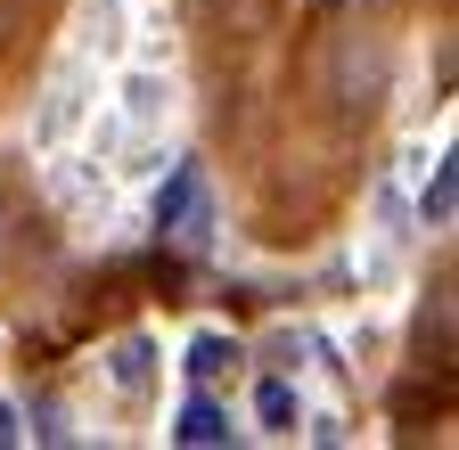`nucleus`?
Listing matches in <instances>:
<instances>
[{
	"mask_svg": "<svg viewBox=\"0 0 459 450\" xmlns=\"http://www.w3.org/2000/svg\"><path fill=\"white\" fill-rule=\"evenodd\" d=\"M247 410H255V434H279V442H287V434L304 426V393H296V377L271 369V377H255V402H247Z\"/></svg>",
	"mask_w": 459,
	"mask_h": 450,
	"instance_id": "obj_5",
	"label": "nucleus"
},
{
	"mask_svg": "<svg viewBox=\"0 0 459 450\" xmlns=\"http://www.w3.org/2000/svg\"><path fill=\"white\" fill-rule=\"evenodd\" d=\"M17 442H25V410H17V402H0V450H17Z\"/></svg>",
	"mask_w": 459,
	"mask_h": 450,
	"instance_id": "obj_10",
	"label": "nucleus"
},
{
	"mask_svg": "<svg viewBox=\"0 0 459 450\" xmlns=\"http://www.w3.org/2000/svg\"><path fill=\"white\" fill-rule=\"evenodd\" d=\"M172 115V74H124V90H115V123L124 132H156Z\"/></svg>",
	"mask_w": 459,
	"mask_h": 450,
	"instance_id": "obj_4",
	"label": "nucleus"
},
{
	"mask_svg": "<svg viewBox=\"0 0 459 450\" xmlns=\"http://www.w3.org/2000/svg\"><path fill=\"white\" fill-rule=\"evenodd\" d=\"M148 377H156L148 335H115V344H107V385L124 393V402H140V393H148Z\"/></svg>",
	"mask_w": 459,
	"mask_h": 450,
	"instance_id": "obj_6",
	"label": "nucleus"
},
{
	"mask_svg": "<svg viewBox=\"0 0 459 450\" xmlns=\"http://www.w3.org/2000/svg\"><path fill=\"white\" fill-rule=\"evenodd\" d=\"M156 230H172V238L205 246V230H213V205H205V173H197V164H172V181L156 189Z\"/></svg>",
	"mask_w": 459,
	"mask_h": 450,
	"instance_id": "obj_2",
	"label": "nucleus"
},
{
	"mask_svg": "<svg viewBox=\"0 0 459 450\" xmlns=\"http://www.w3.org/2000/svg\"><path fill=\"white\" fill-rule=\"evenodd\" d=\"M230 361H238V344H230V335H213V327H205V335H189V361H181V369H189L197 385H213V377H221Z\"/></svg>",
	"mask_w": 459,
	"mask_h": 450,
	"instance_id": "obj_8",
	"label": "nucleus"
},
{
	"mask_svg": "<svg viewBox=\"0 0 459 450\" xmlns=\"http://www.w3.org/2000/svg\"><path fill=\"white\" fill-rule=\"evenodd\" d=\"M25 442H74L66 410H57V402H33V426H25Z\"/></svg>",
	"mask_w": 459,
	"mask_h": 450,
	"instance_id": "obj_9",
	"label": "nucleus"
},
{
	"mask_svg": "<svg viewBox=\"0 0 459 450\" xmlns=\"http://www.w3.org/2000/svg\"><path fill=\"white\" fill-rule=\"evenodd\" d=\"M328 98H336V115H377V98H385V49L369 33H344L336 66H328Z\"/></svg>",
	"mask_w": 459,
	"mask_h": 450,
	"instance_id": "obj_1",
	"label": "nucleus"
},
{
	"mask_svg": "<svg viewBox=\"0 0 459 450\" xmlns=\"http://www.w3.org/2000/svg\"><path fill=\"white\" fill-rule=\"evenodd\" d=\"M164 434L181 442V450H230V442H238V418H230L213 393H189V402L172 410V426H164Z\"/></svg>",
	"mask_w": 459,
	"mask_h": 450,
	"instance_id": "obj_3",
	"label": "nucleus"
},
{
	"mask_svg": "<svg viewBox=\"0 0 459 450\" xmlns=\"http://www.w3.org/2000/svg\"><path fill=\"white\" fill-rule=\"evenodd\" d=\"M451 213H459V164L435 156L427 181H419V230H451Z\"/></svg>",
	"mask_w": 459,
	"mask_h": 450,
	"instance_id": "obj_7",
	"label": "nucleus"
}]
</instances>
